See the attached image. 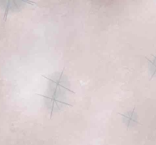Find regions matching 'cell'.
<instances>
[{
	"mask_svg": "<svg viewBox=\"0 0 156 145\" xmlns=\"http://www.w3.org/2000/svg\"><path fill=\"white\" fill-rule=\"evenodd\" d=\"M151 66V68H152V70H151V71L153 72V74H156V58L152 61Z\"/></svg>",
	"mask_w": 156,
	"mask_h": 145,
	"instance_id": "obj_1",
	"label": "cell"
}]
</instances>
